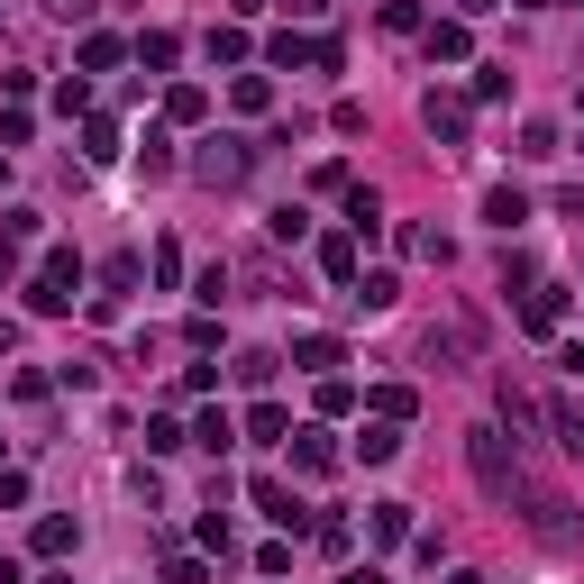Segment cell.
Segmentation results:
<instances>
[{
    "label": "cell",
    "mask_w": 584,
    "mask_h": 584,
    "mask_svg": "<svg viewBox=\"0 0 584 584\" xmlns=\"http://www.w3.org/2000/svg\"><path fill=\"white\" fill-rule=\"evenodd\" d=\"M247 165H257V146H247V138H211V146H201V156H192V174H201V183H211V192L247 183Z\"/></svg>",
    "instance_id": "cell-1"
},
{
    "label": "cell",
    "mask_w": 584,
    "mask_h": 584,
    "mask_svg": "<svg viewBox=\"0 0 584 584\" xmlns=\"http://www.w3.org/2000/svg\"><path fill=\"white\" fill-rule=\"evenodd\" d=\"M420 119H429V138L466 146V119H475V110H466V100H456V92H429V100H420Z\"/></svg>",
    "instance_id": "cell-2"
},
{
    "label": "cell",
    "mask_w": 584,
    "mask_h": 584,
    "mask_svg": "<svg viewBox=\"0 0 584 584\" xmlns=\"http://www.w3.org/2000/svg\"><path fill=\"white\" fill-rule=\"evenodd\" d=\"M493 402H502V420H512L521 439H539V429H548V412H539V393H521L512 374H502V384H493Z\"/></svg>",
    "instance_id": "cell-3"
},
{
    "label": "cell",
    "mask_w": 584,
    "mask_h": 584,
    "mask_svg": "<svg viewBox=\"0 0 584 584\" xmlns=\"http://www.w3.org/2000/svg\"><path fill=\"white\" fill-rule=\"evenodd\" d=\"M247 502H257V512H265L274 529H301V502H293L284 485H274V475H257V485H247Z\"/></svg>",
    "instance_id": "cell-4"
},
{
    "label": "cell",
    "mask_w": 584,
    "mask_h": 584,
    "mask_svg": "<svg viewBox=\"0 0 584 584\" xmlns=\"http://www.w3.org/2000/svg\"><path fill=\"white\" fill-rule=\"evenodd\" d=\"M293 366H301V374H338V366H347V347L311 329V338H293Z\"/></svg>",
    "instance_id": "cell-5"
},
{
    "label": "cell",
    "mask_w": 584,
    "mask_h": 584,
    "mask_svg": "<svg viewBox=\"0 0 584 584\" xmlns=\"http://www.w3.org/2000/svg\"><path fill=\"white\" fill-rule=\"evenodd\" d=\"M485 219L502 228V238H512V228L529 219V192H521V183H493V192H485Z\"/></svg>",
    "instance_id": "cell-6"
},
{
    "label": "cell",
    "mask_w": 584,
    "mask_h": 584,
    "mask_svg": "<svg viewBox=\"0 0 584 584\" xmlns=\"http://www.w3.org/2000/svg\"><path fill=\"white\" fill-rule=\"evenodd\" d=\"M366 539H374V548H393V539H412V502H374V521H366Z\"/></svg>",
    "instance_id": "cell-7"
},
{
    "label": "cell",
    "mask_w": 584,
    "mask_h": 584,
    "mask_svg": "<svg viewBox=\"0 0 584 584\" xmlns=\"http://www.w3.org/2000/svg\"><path fill=\"white\" fill-rule=\"evenodd\" d=\"M165 119H174V129H192V119H211V92H201V83H174V92H165Z\"/></svg>",
    "instance_id": "cell-8"
},
{
    "label": "cell",
    "mask_w": 584,
    "mask_h": 584,
    "mask_svg": "<svg viewBox=\"0 0 584 584\" xmlns=\"http://www.w3.org/2000/svg\"><path fill=\"white\" fill-rule=\"evenodd\" d=\"M293 466L301 475H329V466H338V448H329L320 429H293Z\"/></svg>",
    "instance_id": "cell-9"
},
{
    "label": "cell",
    "mask_w": 584,
    "mask_h": 584,
    "mask_svg": "<svg viewBox=\"0 0 584 584\" xmlns=\"http://www.w3.org/2000/svg\"><path fill=\"white\" fill-rule=\"evenodd\" d=\"M366 402H374V420H393V429H402V420L420 412V393H412V384H374Z\"/></svg>",
    "instance_id": "cell-10"
},
{
    "label": "cell",
    "mask_w": 584,
    "mask_h": 584,
    "mask_svg": "<svg viewBox=\"0 0 584 584\" xmlns=\"http://www.w3.org/2000/svg\"><path fill=\"white\" fill-rule=\"evenodd\" d=\"M393 274H357V284H347V301H357V311H393Z\"/></svg>",
    "instance_id": "cell-11"
},
{
    "label": "cell",
    "mask_w": 584,
    "mask_h": 584,
    "mask_svg": "<svg viewBox=\"0 0 584 584\" xmlns=\"http://www.w3.org/2000/svg\"><path fill=\"white\" fill-rule=\"evenodd\" d=\"M228 439H238V420H228V412H201V420H192V448H211V456H228Z\"/></svg>",
    "instance_id": "cell-12"
},
{
    "label": "cell",
    "mask_w": 584,
    "mask_h": 584,
    "mask_svg": "<svg viewBox=\"0 0 584 584\" xmlns=\"http://www.w3.org/2000/svg\"><path fill=\"white\" fill-rule=\"evenodd\" d=\"M320 265L329 284H357V238H320Z\"/></svg>",
    "instance_id": "cell-13"
},
{
    "label": "cell",
    "mask_w": 584,
    "mask_h": 584,
    "mask_svg": "<svg viewBox=\"0 0 584 584\" xmlns=\"http://www.w3.org/2000/svg\"><path fill=\"white\" fill-rule=\"evenodd\" d=\"M429 357H475V320H448V329H429Z\"/></svg>",
    "instance_id": "cell-14"
},
{
    "label": "cell",
    "mask_w": 584,
    "mask_h": 584,
    "mask_svg": "<svg viewBox=\"0 0 584 584\" xmlns=\"http://www.w3.org/2000/svg\"><path fill=\"white\" fill-rule=\"evenodd\" d=\"M557 311H567V293H529V301H521V329H539V338H548Z\"/></svg>",
    "instance_id": "cell-15"
},
{
    "label": "cell",
    "mask_w": 584,
    "mask_h": 584,
    "mask_svg": "<svg viewBox=\"0 0 584 584\" xmlns=\"http://www.w3.org/2000/svg\"><path fill=\"white\" fill-rule=\"evenodd\" d=\"M357 448H366V466H384V456H402V429H393V420H366Z\"/></svg>",
    "instance_id": "cell-16"
},
{
    "label": "cell",
    "mask_w": 584,
    "mask_h": 584,
    "mask_svg": "<svg viewBox=\"0 0 584 584\" xmlns=\"http://www.w3.org/2000/svg\"><path fill=\"white\" fill-rule=\"evenodd\" d=\"M37 557H73V521H64V512L37 521Z\"/></svg>",
    "instance_id": "cell-17"
},
{
    "label": "cell",
    "mask_w": 584,
    "mask_h": 584,
    "mask_svg": "<svg viewBox=\"0 0 584 584\" xmlns=\"http://www.w3.org/2000/svg\"><path fill=\"white\" fill-rule=\"evenodd\" d=\"M46 284L73 293V284H83V257H73V247H46Z\"/></svg>",
    "instance_id": "cell-18"
},
{
    "label": "cell",
    "mask_w": 584,
    "mask_h": 584,
    "mask_svg": "<svg viewBox=\"0 0 584 584\" xmlns=\"http://www.w3.org/2000/svg\"><path fill=\"white\" fill-rule=\"evenodd\" d=\"M466 46H475V37L456 28V19H439V28H429V56H439V64H456V56H466Z\"/></svg>",
    "instance_id": "cell-19"
},
{
    "label": "cell",
    "mask_w": 584,
    "mask_h": 584,
    "mask_svg": "<svg viewBox=\"0 0 584 584\" xmlns=\"http://www.w3.org/2000/svg\"><path fill=\"white\" fill-rule=\"evenodd\" d=\"M174 56H183V46H174V37H165V28H146V37H138V64H146V73H165V64H174Z\"/></svg>",
    "instance_id": "cell-20"
},
{
    "label": "cell",
    "mask_w": 584,
    "mask_h": 584,
    "mask_svg": "<svg viewBox=\"0 0 584 584\" xmlns=\"http://www.w3.org/2000/svg\"><path fill=\"white\" fill-rule=\"evenodd\" d=\"M284 429H293L284 402H257V412H247V439H284Z\"/></svg>",
    "instance_id": "cell-21"
},
{
    "label": "cell",
    "mask_w": 584,
    "mask_h": 584,
    "mask_svg": "<svg viewBox=\"0 0 584 584\" xmlns=\"http://www.w3.org/2000/svg\"><path fill=\"white\" fill-rule=\"evenodd\" d=\"M83 156H92V165L119 156V129H110V119H92V129H83Z\"/></svg>",
    "instance_id": "cell-22"
},
{
    "label": "cell",
    "mask_w": 584,
    "mask_h": 584,
    "mask_svg": "<svg viewBox=\"0 0 584 584\" xmlns=\"http://www.w3.org/2000/svg\"><path fill=\"white\" fill-rule=\"evenodd\" d=\"M110 64H119V37L92 28V37H83V73H110Z\"/></svg>",
    "instance_id": "cell-23"
},
{
    "label": "cell",
    "mask_w": 584,
    "mask_h": 584,
    "mask_svg": "<svg viewBox=\"0 0 584 584\" xmlns=\"http://www.w3.org/2000/svg\"><path fill=\"white\" fill-rule=\"evenodd\" d=\"M320 412H357V384H347V374H320Z\"/></svg>",
    "instance_id": "cell-24"
},
{
    "label": "cell",
    "mask_w": 584,
    "mask_h": 584,
    "mask_svg": "<svg viewBox=\"0 0 584 584\" xmlns=\"http://www.w3.org/2000/svg\"><path fill=\"white\" fill-rule=\"evenodd\" d=\"M228 100H238V110H265L274 83H265V73H238V92H228Z\"/></svg>",
    "instance_id": "cell-25"
},
{
    "label": "cell",
    "mask_w": 584,
    "mask_h": 584,
    "mask_svg": "<svg viewBox=\"0 0 584 584\" xmlns=\"http://www.w3.org/2000/svg\"><path fill=\"white\" fill-rule=\"evenodd\" d=\"M192 301H201V311H219V301H228V265H211V274H201V284H192Z\"/></svg>",
    "instance_id": "cell-26"
},
{
    "label": "cell",
    "mask_w": 584,
    "mask_h": 584,
    "mask_svg": "<svg viewBox=\"0 0 584 584\" xmlns=\"http://www.w3.org/2000/svg\"><path fill=\"white\" fill-rule=\"evenodd\" d=\"M165 584H211V567L201 557H165Z\"/></svg>",
    "instance_id": "cell-27"
},
{
    "label": "cell",
    "mask_w": 584,
    "mask_h": 584,
    "mask_svg": "<svg viewBox=\"0 0 584 584\" xmlns=\"http://www.w3.org/2000/svg\"><path fill=\"white\" fill-rule=\"evenodd\" d=\"M557 439H567V456H584V412H557Z\"/></svg>",
    "instance_id": "cell-28"
},
{
    "label": "cell",
    "mask_w": 584,
    "mask_h": 584,
    "mask_svg": "<svg viewBox=\"0 0 584 584\" xmlns=\"http://www.w3.org/2000/svg\"><path fill=\"white\" fill-rule=\"evenodd\" d=\"M46 10H56V19H73V28H83V19H92V0H46Z\"/></svg>",
    "instance_id": "cell-29"
},
{
    "label": "cell",
    "mask_w": 584,
    "mask_h": 584,
    "mask_svg": "<svg viewBox=\"0 0 584 584\" xmlns=\"http://www.w3.org/2000/svg\"><path fill=\"white\" fill-rule=\"evenodd\" d=\"M10 274H19V247H10V238H0V284H10Z\"/></svg>",
    "instance_id": "cell-30"
},
{
    "label": "cell",
    "mask_w": 584,
    "mask_h": 584,
    "mask_svg": "<svg viewBox=\"0 0 584 584\" xmlns=\"http://www.w3.org/2000/svg\"><path fill=\"white\" fill-rule=\"evenodd\" d=\"M338 584H384V575H374V567H347V575H338Z\"/></svg>",
    "instance_id": "cell-31"
},
{
    "label": "cell",
    "mask_w": 584,
    "mask_h": 584,
    "mask_svg": "<svg viewBox=\"0 0 584 584\" xmlns=\"http://www.w3.org/2000/svg\"><path fill=\"white\" fill-rule=\"evenodd\" d=\"M0 584H19V567H10V557H0Z\"/></svg>",
    "instance_id": "cell-32"
},
{
    "label": "cell",
    "mask_w": 584,
    "mask_h": 584,
    "mask_svg": "<svg viewBox=\"0 0 584 584\" xmlns=\"http://www.w3.org/2000/svg\"><path fill=\"white\" fill-rule=\"evenodd\" d=\"M0 357H10V320H0Z\"/></svg>",
    "instance_id": "cell-33"
},
{
    "label": "cell",
    "mask_w": 584,
    "mask_h": 584,
    "mask_svg": "<svg viewBox=\"0 0 584 584\" xmlns=\"http://www.w3.org/2000/svg\"><path fill=\"white\" fill-rule=\"evenodd\" d=\"M466 10H502V0H466Z\"/></svg>",
    "instance_id": "cell-34"
},
{
    "label": "cell",
    "mask_w": 584,
    "mask_h": 584,
    "mask_svg": "<svg viewBox=\"0 0 584 584\" xmlns=\"http://www.w3.org/2000/svg\"><path fill=\"white\" fill-rule=\"evenodd\" d=\"M448 584H485V575H448Z\"/></svg>",
    "instance_id": "cell-35"
}]
</instances>
